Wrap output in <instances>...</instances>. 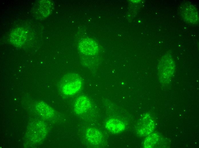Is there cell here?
Returning a JSON list of instances; mask_svg holds the SVG:
<instances>
[{"label":"cell","instance_id":"cell-1","mask_svg":"<svg viewBox=\"0 0 199 148\" xmlns=\"http://www.w3.org/2000/svg\"><path fill=\"white\" fill-rule=\"evenodd\" d=\"M82 83L81 78L78 74L69 73L65 75L62 78L61 88L65 94L72 95L80 90Z\"/></svg>","mask_w":199,"mask_h":148},{"label":"cell","instance_id":"cell-2","mask_svg":"<svg viewBox=\"0 0 199 148\" xmlns=\"http://www.w3.org/2000/svg\"><path fill=\"white\" fill-rule=\"evenodd\" d=\"M175 70V64L171 56L165 54L162 57L158 65V75L161 82L166 83L172 77Z\"/></svg>","mask_w":199,"mask_h":148},{"label":"cell","instance_id":"cell-3","mask_svg":"<svg viewBox=\"0 0 199 148\" xmlns=\"http://www.w3.org/2000/svg\"><path fill=\"white\" fill-rule=\"evenodd\" d=\"M54 8V4L52 1L40 0L35 4L33 13L36 18L43 19L51 14Z\"/></svg>","mask_w":199,"mask_h":148},{"label":"cell","instance_id":"cell-4","mask_svg":"<svg viewBox=\"0 0 199 148\" xmlns=\"http://www.w3.org/2000/svg\"><path fill=\"white\" fill-rule=\"evenodd\" d=\"M181 15L183 19L187 22L192 24H198L199 15L196 7L190 3H186L182 6Z\"/></svg>","mask_w":199,"mask_h":148},{"label":"cell","instance_id":"cell-5","mask_svg":"<svg viewBox=\"0 0 199 148\" xmlns=\"http://www.w3.org/2000/svg\"><path fill=\"white\" fill-rule=\"evenodd\" d=\"M154 126L151 117L149 114H146L140 120L137 126V133L141 136H147L153 131Z\"/></svg>","mask_w":199,"mask_h":148},{"label":"cell","instance_id":"cell-6","mask_svg":"<svg viewBox=\"0 0 199 148\" xmlns=\"http://www.w3.org/2000/svg\"><path fill=\"white\" fill-rule=\"evenodd\" d=\"M78 48L81 53L88 56L96 55L99 51L97 44L94 40L89 38L81 40L78 44Z\"/></svg>","mask_w":199,"mask_h":148},{"label":"cell","instance_id":"cell-7","mask_svg":"<svg viewBox=\"0 0 199 148\" xmlns=\"http://www.w3.org/2000/svg\"><path fill=\"white\" fill-rule=\"evenodd\" d=\"M27 36V32L25 29L21 27L17 28L11 33L10 41L15 46H21L25 42Z\"/></svg>","mask_w":199,"mask_h":148},{"label":"cell","instance_id":"cell-8","mask_svg":"<svg viewBox=\"0 0 199 148\" xmlns=\"http://www.w3.org/2000/svg\"><path fill=\"white\" fill-rule=\"evenodd\" d=\"M85 136L91 145H97L102 142L103 135L98 129L94 128H89L86 132Z\"/></svg>","mask_w":199,"mask_h":148},{"label":"cell","instance_id":"cell-9","mask_svg":"<svg viewBox=\"0 0 199 148\" xmlns=\"http://www.w3.org/2000/svg\"><path fill=\"white\" fill-rule=\"evenodd\" d=\"M91 103L89 98L85 95L79 96L75 102L74 110L77 114H83L91 107Z\"/></svg>","mask_w":199,"mask_h":148},{"label":"cell","instance_id":"cell-10","mask_svg":"<svg viewBox=\"0 0 199 148\" xmlns=\"http://www.w3.org/2000/svg\"><path fill=\"white\" fill-rule=\"evenodd\" d=\"M106 127L111 132L115 133H120L125 129L124 124L121 121L115 118H111L107 121Z\"/></svg>","mask_w":199,"mask_h":148},{"label":"cell","instance_id":"cell-11","mask_svg":"<svg viewBox=\"0 0 199 148\" xmlns=\"http://www.w3.org/2000/svg\"><path fill=\"white\" fill-rule=\"evenodd\" d=\"M39 110L45 118H47L52 117L54 114V111L52 108L48 105L43 102H41L38 104Z\"/></svg>","mask_w":199,"mask_h":148},{"label":"cell","instance_id":"cell-12","mask_svg":"<svg viewBox=\"0 0 199 148\" xmlns=\"http://www.w3.org/2000/svg\"><path fill=\"white\" fill-rule=\"evenodd\" d=\"M158 135L156 133L152 134L148 136L144 142V145L145 148L153 147L158 140Z\"/></svg>","mask_w":199,"mask_h":148}]
</instances>
